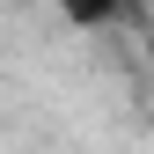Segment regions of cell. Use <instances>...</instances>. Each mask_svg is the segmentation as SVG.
I'll use <instances>...</instances> for the list:
<instances>
[{
	"instance_id": "obj_1",
	"label": "cell",
	"mask_w": 154,
	"mask_h": 154,
	"mask_svg": "<svg viewBox=\"0 0 154 154\" xmlns=\"http://www.w3.org/2000/svg\"><path fill=\"white\" fill-rule=\"evenodd\" d=\"M118 8H125V0H59V15H66L73 29H110Z\"/></svg>"
}]
</instances>
